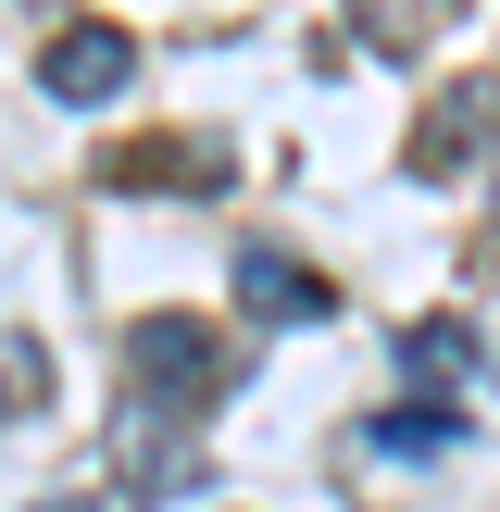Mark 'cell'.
Here are the masks:
<instances>
[{
    "mask_svg": "<svg viewBox=\"0 0 500 512\" xmlns=\"http://www.w3.org/2000/svg\"><path fill=\"white\" fill-rule=\"evenodd\" d=\"M238 300H250V313H275V325H325V313H338V288L300 275L288 250H250V263H238Z\"/></svg>",
    "mask_w": 500,
    "mask_h": 512,
    "instance_id": "obj_3",
    "label": "cell"
},
{
    "mask_svg": "<svg viewBox=\"0 0 500 512\" xmlns=\"http://www.w3.org/2000/svg\"><path fill=\"white\" fill-rule=\"evenodd\" d=\"M125 363H138V400H150V413H200V400L225 388V350H213L200 313H150L138 338H125Z\"/></svg>",
    "mask_w": 500,
    "mask_h": 512,
    "instance_id": "obj_1",
    "label": "cell"
},
{
    "mask_svg": "<svg viewBox=\"0 0 500 512\" xmlns=\"http://www.w3.org/2000/svg\"><path fill=\"white\" fill-rule=\"evenodd\" d=\"M375 450H450V413H388V425H375Z\"/></svg>",
    "mask_w": 500,
    "mask_h": 512,
    "instance_id": "obj_8",
    "label": "cell"
},
{
    "mask_svg": "<svg viewBox=\"0 0 500 512\" xmlns=\"http://www.w3.org/2000/svg\"><path fill=\"white\" fill-rule=\"evenodd\" d=\"M488 138H500V75H475L450 113H425V175H438V163H475Z\"/></svg>",
    "mask_w": 500,
    "mask_h": 512,
    "instance_id": "obj_4",
    "label": "cell"
},
{
    "mask_svg": "<svg viewBox=\"0 0 500 512\" xmlns=\"http://www.w3.org/2000/svg\"><path fill=\"white\" fill-rule=\"evenodd\" d=\"M400 363H413V375H425V388H450V375H463V363H475V325H463V313H425V325H413V338H400Z\"/></svg>",
    "mask_w": 500,
    "mask_h": 512,
    "instance_id": "obj_5",
    "label": "cell"
},
{
    "mask_svg": "<svg viewBox=\"0 0 500 512\" xmlns=\"http://www.w3.org/2000/svg\"><path fill=\"white\" fill-rule=\"evenodd\" d=\"M38 400H50V350L25 325H0V413H38Z\"/></svg>",
    "mask_w": 500,
    "mask_h": 512,
    "instance_id": "obj_6",
    "label": "cell"
},
{
    "mask_svg": "<svg viewBox=\"0 0 500 512\" xmlns=\"http://www.w3.org/2000/svg\"><path fill=\"white\" fill-rule=\"evenodd\" d=\"M438 13H450V0H350V25H363L375 50H413V38H425Z\"/></svg>",
    "mask_w": 500,
    "mask_h": 512,
    "instance_id": "obj_7",
    "label": "cell"
},
{
    "mask_svg": "<svg viewBox=\"0 0 500 512\" xmlns=\"http://www.w3.org/2000/svg\"><path fill=\"white\" fill-rule=\"evenodd\" d=\"M125 75H138V38H125V25H100V13H88V25H63V38L38 50V88H50V100H75V113H88V100H113Z\"/></svg>",
    "mask_w": 500,
    "mask_h": 512,
    "instance_id": "obj_2",
    "label": "cell"
}]
</instances>
